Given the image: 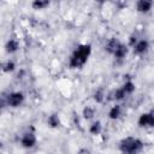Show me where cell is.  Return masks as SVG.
Wrapping results in <instances>:
<instances>
[{
  "instance_id": "cell-1",
  "label": "cell",
  "mask_w": 154,
  "mask_h": 154,
  "mask_svg": "<svg viewBox=\"0 0 154 154\" xmlns=\"http://www.w3.org/2000/svg\"><path fill=\"white\" fill-rule=\"evenodd\" d=\"M89 47L88 46H83L81 48H78L76 51V53L73 54L72 59H71V65L72 66H78V65H82L85 60H87V57L89 54Z\"/></svg>"
},
{
  "instance_id": "cell-2",
  "label": "cell",
  "mask_w": 154,
  "mask_h": 154,
  "mask_svg": "<svg viewBox=\"0 0 154 154\" xmlns=\"http://www.w3.org/2000/svg\"><path fill=\"white\" fill-rule=\"evenodd\" d=\"M140 148H141V142L137 140H134V138H128V140L123 141V144H122V149L124 152H129V153L136 152Z\"/></svg>"
},
{
  "instance_id": "cell-3",
  "label": "cell",
  "mask_w": 154,
  "mask_h": 154,
  "mask_svg": "<svg viewBox=\"0 0 154 154\" xmlns=\"http://www.w3.org/2000/svg\"><path fill=\"white\" fill-rule=\"evenodd\" d=\"M23 101V95L20 93H14L12 95H10L8 97V105L16 107V106H19V103Z\"/></svg>"
},
{
  "instance_id": "cell-4",
  "label": "cell",
  "mask_w": 154,
  "mask_h": 154,
  "mask_svg": "<svg viewBox=\"0 0 154 154\" xmlns=\"http://www.w3.org/2000/svg\"><path fill=\"white\" fill-rule=\"evenodd\" d=\"M140 125H142V126H153L154 125V117L152 114H143V116H141Z\"/></svg>"
},
{
  "instance_id": "cell-5",
  "label": "cell",
  "mask_w": 154,
  "mask_h": 154,
  "mask_svg": "<svg viewBox=\"0 0 154 154\" xmlns=\"http://www.w3.org/2000/svg\"><path fill=\"white\" fill-rule=\"evenodd\" d=\"M35 137H34V135H31V134H26L24 137H23V140H22V143H23V146L24 147H32L34 144H35Z\"/></svg>"
},
{
  "instance_id": "cell-6",
  "label": "cell",
  "mask_w": 154,
  "mask_h": 154,
  "mask_svg": "<svg viewBox=\"0 0 154 154\" xmlns=\"http://www.w3.org/2000/svg\"><path fill=\"white\" fill-rule=\"evenodd\" d=\"M152 6V2L149 0H140L137 4V8L141 12H147Z\"/></svg>"
},
{
  "instance_id": "cell-7",
  "label": "cell",
  "mask_w": 154,
  "mask_h": 154,
  "mask_svg": "<svg viewBox=\"0 0 154 154\" xmlns=\"http://www.w3.org/2000/svg\"><path fill=\"white\" fill-rule=\"evenodd\" d=\"M147 49V42L146 41H141L137 46H136V52L141 53V52H144Z\"/></svg>"
},
{
  "instance_id": "cell-8",
  "label": "cell",
  "mask_w": 154,
  "mask_h": 154,
  "mask_svg": "<svg viewBox=\"0 0 154 154\" xmlns=\"http://www.w3.org/2000/svg\"><path fill=\"white\" fill-rule=\"evenodd\" d=\"M16 48H17V43H16L14 41H10V42L7 43V51H8V52H13Z\"/></svg>"
},
{
  "instance_id": "cell-9",
  "label": "cell",
  "mask_w": 154,
  "mask_h": 154,
  "mask_svg": "<svg viewBox=\"0 0 154 154\" xmlns=\"http://www.w3.org/2000/svg\"><path fill=\"white\" fill-rule=\"evenodd\" d=\"M48 4V1H42V0H36L35 2H34V7H38V8H41V7H43V6H46Z\"/></svg>"
},
{
  "instance_id": "cell-10",
  "label": "cell",
  "mask_w": 154,
  "mask_h": 154,
  "mask_svg": "<svg viewBox=\"0 0 154 154\" xmlns=\"http://www.w3.org/2000/svg\"><path fill=\"white\" fill-rule=\"evenodd\" d=\"M118 114H119V107H113L112 111H111V113H109L111 118H117Z\"/></svg>"
},
{
  "instance_id": "cell-11",
  "label": "cell",
  "mask_w": 154,
  "mask_h": 154,
  "mask_svg": "<svg viewBox=\"0 0 154 154\" xmlns=\"http://www.w3.org/2000/svg\"><path fill=\"white\" fill-rule=\"evenodd\" d=\"M99 129H100L99 123H97V124H94V126L91 128V132H97V131H99Z\"/></svg>"
}]
</instances>
